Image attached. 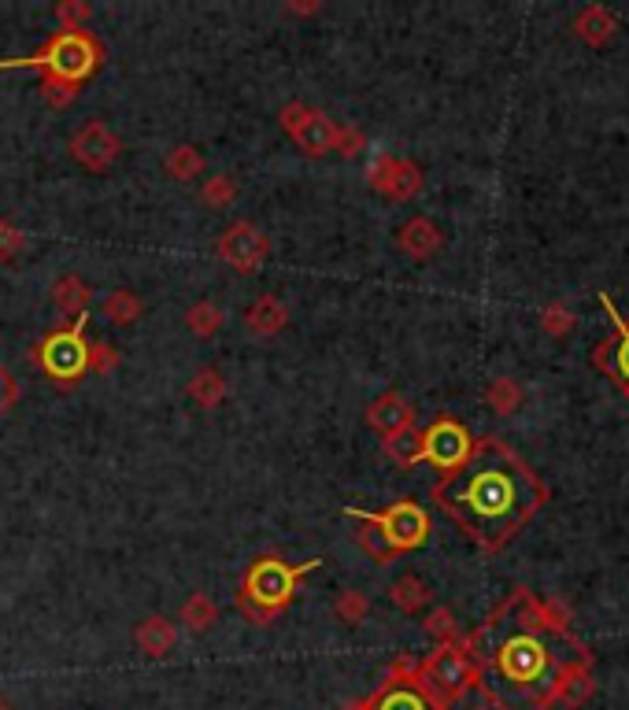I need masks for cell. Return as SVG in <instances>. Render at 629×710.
<instances>
[{
  "mask_svg": "<svg viewBox=\"0 0 629 710\" xmlns=\"http://www.w3.org/2000/svg\"><path fill=\"white\" fill-rule=\"evenodd\" d=\"M366 422H371L382 437H393L415 426V407L404 400L400 393H382L371 407H366Z\"/></svg>",
  "mask_w": 629,
  "mask_h": 710,
  "instance_id": "14",
  "label": "cell"
},
{
  "mask_svg": "<svg viewBox=\"0 0 629 710\" xmlns=\"http://www.w3.org/2000/svg\"><path fill=\"white\" fill-rule=\"evenodd\" d=\"M540 323H545V329L548 334H556V337H563V334H570V326H574V315H570L567 307H548L545 311V318H540Z\"/></svg>",
  "mask_w": 629,
  "mask_h": 710,
  "instance_id": "37",
  "label": "cell"
},
{
  "mask_svg": "<svg viewBox=\"0 0 629 710\" xmlns=\"http://www.w3.org/2000/svg\"><path fill=\"white\" fill-rule=\"evenodd\" d=\"M119 152H123L119 133H115L112 126H108V123H101V119L85 123L82 130L71 138V155L82 163L85 171H96V174L108 171L112 163L119 160Z\"/></svg>",
  "mask_w": 629,
  "mask_h": 710,
  "instance_id": "13",
  "label": "cell"
},
{
  "mask_svg": "<svg viewBox=\"0 0 629 710\" xmlns=\"http://www.w3.org/2000/svg\"><path fill=\"white\" fill-rule=\"evenodd\" d=\"M419 677L441 703H452V699H463L478 685V663L470 659L467 644L456 640V644H441L426 663H419Z\"/></svg>",
  "mask_w": 629,
  "mask_h": 710,
  "instance_id": "6",
  "label": "cell"
},
{
  "mask_svg": "<svg viewBox=\"0 0 629 710\" xmlns=\"http://www.w3.org/2000/svg\"><path fill=\"white\" fill-rule=\"evenodd\" d=\"M396 245H400L404 256H411V259H430L433 252L441 248V230L426 216H419V219L404 222L400 233H396Z\"/></svg>",
  "mask_w": 629,
  "mask_h": 710,
  "instance_id": "16",
  "label": "cell"
},
{
  "mask_svg": "<svg viewBox=\"0 0 629 710\" xmlns=\"http://www.w3.org/2000/svg\"><path fill=\"white\" fill-rule=\"evenodd\" d=\"M348 710H352V707H348Z\"/></svg>",
  "mask_w": 629,
  "mask_h": 710,
  "instance_id": "44",
  "label": "cell"
},
{
  "mask_svg": "<svg viewBox=\"0 0 629 710\" xmlns=\"http://www.w3.org/2000/svg\"><path fill=\"white\" fill-rule=\"evenodd\" d=\"M318 562H323V559L289 567V562H282L278 556L256 559L245 570L241 585H237V610L252 621V626H267V621H275L289 607V603H293L300 578L318 570Z\"/></svg>",
  "mask_w": 629,
  "mask_h": 710,
  "instance_id": "3",
  "label": "cell"
},
{
  "mask_svg": "<svg viewBox=\"0 0 629 710\" xmlns=\"http://www.w3.org/2000/svg\"><path fill=\"white\" fill-rule=\"evenodd\" d=\"M522 404V385H515L511 377H500V382L489 385V407L497 415H515Z\"/></svg>",
  "mask_w": 629,
  "mask_h": 710,
  "instance_id": "30",
  "label": "cell"
},
{
  "mask_svg": "<svg viewBox=\"0 0 629 710\" xmlns=\"http://www.w3.org/2000/svg\"><path fill=\"white\" fill-rule=\"evenodd\" d=\"M15 400H19V385H15V377L8 374L4 366H0V415H4Z\"/></svg>",
  "mask_w": 629,
  "mask_h": 710,
  "instance_id": "39",
  "label": "cell"
},
{
  "mask_svg": "<svg viewBox=\"0 0 629 710\" xmlns=\"http://www.w3.org/2000/svg\"><path fill=\"white\" fill-rule=\"evenodd\" d=\"M56 19L63 23L67 34H85V26H90V19H93V8L85 4V0H60V4H56Z\"/></svg>",
  "mask_w": 629,
  "mask_h": 710,
  "instance_id": "31",
  "label": "cell"
},
{
  "mask_svg": "<svg viewBox=\"0 0 629 710\" xmlns=\"http://www.w3.org/2000/svg\"><path fill=\"white\" fill-rule=\"evenodd\" d=\"M366 182L389 200H411L422 189V171L411 160H400V155L374 152L371 163H366Z\"/></svg>",
  "mask_w": 629,
  "mask_h": 710,
  "instance_id": "12",
  "label": "cell"
},
{
  "mask_svg": "<svg viewBox=\"0 0 629 710\" xmlns=\"http://www.w3.org/2000/svg\"><path fill=\"white\" fill-rule=\"evenodd\" d=\"M216 252L226 267L237 270V275H256V270L264 267V259L270 256V237L256 226V222L241 219L234 226L222 230Z\"/></svg>",
  "mask_w": 629,
  "mask_h": 710,
  "instance_id": "10",
  "label": "cell"
},
{
  "mask_svg": "<svg viewBox=\"0 0 629 710\" xmlns=\"http://www.w3.org/2000/svg\"><path fill=\"white\" fill-rule=\"evenodd\" d=\"M37 366L53 377V382H79L90 371V340H85V315L74 318L67 329H53L42 345H37Z\"/></svg>",
  "mask_w": 629,
  "mask_h": 710,
  "instance_id": "8",
  "label": "cell"
},
{
  "mask_svg": "<svg viewBox=\"0 0 629 710\" xmlns=\"http://www.w3.org/2000/svg\"><path fill=\"white\" fill-rule=\"evenodd\" d=\"M245 326L252 329L256 337H275V334H282V329L289 326V307H286V300L282 296H259L256 304H252L245 311Z\"/></svg>",
  "mask_w": 629,
  "mask_h": 710,
  "instance_id": "17",
  "label": "cell"
},
{
  "mask_svg": "<svg viewBox=\"0 0 629 710\" xmlns=\"http://www.w3.org/2000/svg\"><path fill=\"white\" fill-rule=\"evenodd\" d=\"M90 286L79 278V275H63L60 281L53 286V304L56 311L67 318V315H85V304H90Z\"/></svg>",
  "mask_w": 629,
  "mask_h": 710,
  "instance_id": "21",
  "label": "cell"
},
{
  "mask_svg": "<svg viewBox=\"0 0 629 710\" xmlns=\"http://www.w3.org/2000/svg\"><path fill=\"white\" fill-rule=\"evenodd\" d=\"M141 296L138 293H126V289H119V293H112L108 300H104V315L112 318L115 326H133L141 318Z\"/></svg>",
  "mask_w": 629,
  "mask_h": 710,
  "instance_id": "27",
  "label": "cell"
},
{
  "mask_svg": "<svg viewBox=\"0 0 629 710\" xmlns=\"http://www.w3.org/2000/svg\"><path fill=\"white\" fill-rule=\"evenodd\" d=\"M237 197V182L230 178V174H211L205 182V189H200V200L208 203V208H230Z\"/></svg>",
  "mask_w": 629,
  "mask_h": 710,
  "instance_id": "29",
  "label": "cell"
},
{
  "mask_svg": "<svg viewBox=\"0 0 629 710\" xmlns=\"http://www.w3.org/2000/svg\"><path fill=\"white\" fill-rule=\"evenodd\" d=\"M119 363H123V356L115 352L108 340H96V345H90V371L93 374H112Z\"/></svg>",
  "mask_w": 629,
  "mask_h": 710,
  "instance_id": "35",
  "label": "cell"
},
{
  "mask_svg": "<svg viewBox=\"0 0 629 710\" xmlns=\"http://www.w3.org/2000/svg\"><path fill=\"white\" fill-rule=\"evenodd\" d=\"M352 710H449V703H441L430 688L422 685L419 666L411 659H400L389 677L374 688L371 696L352 703Z\"/></svg>",
  "mask_w": 629,
  "mask_h": 710,
  "instance_id": "7",
  "label": "cell"
},
{
  "mask_svg": "<svg viewBox=\"0 0 629 710\" xmlns=\"http://www.w3.org/2000/svg\"><path fill=\"white\" fill-rule=\"evenodd\" d=\"M426 633L430 637H438L441 644H456V615H452L449 607H433L430 610V618H426Z\"/></svg>",
  "mask_w": 629,
  "mask_h": 710,
  "instance_id": "33",
  "label": "cell"
},
{
  "mask_svg": "<svg viewBox=\"0 0 629 710\" xmlns=\"http://www.w3.org/2000/svg\"><path fill=\"white\" fill-rule=\"evenodd\" d=\"M470 452H474V441L467 426H459L456 418H438L422 433V459L438 466L441 474H456L470 459Z\"/></svg>",
  "mask_w": 629,
  "mask_h": 710,
  "instance_id": "11",
  "label": "cell"
},
{
  "mask_svg": "<svg viewBox=\"0 0 629 710\" xmlns=\"http://www.w3.org/2000/svg\"><path fill=\"white\" fill-rule=\"evenodd\" d=\"M385 455H389L393 463H400V466H411V463H419L422 459V433L415 430H400V433H393V437H385Z\"/></svg>",
  "mask_w": 629,
  "mask_h": 710,
  "instance_id": "25",
  "label": "cell"
},
{
  "mask_svg": "<svg viewBox=\"0 0 629 710\" xmlns=\"http://www.w3.org/2000/svg\"><path fill=\"white\" fill-rule=\"evenodd\" d=\"M348 519H356L363 525L356 533V540L363 544V551L374 562H389L400 551H415L422 548L426 537H430V519L415 500H396L385 511H345Z\"/></svg>",
  "mask_w": 629,
  "mask_h": 710,
  "instance_id": "4",
  "label": "cell"
},
{
  "mask_svg": "<svg viewBox=\"0 0 629 710\" xmlns=\"http://www.w3.org/2000/svg\"><path fill=\"white\" fill-rule=\"evenodd\" d=\"M0 710H12V703H8V699H4V696H0Z\"/></svg>",
  "mask_w": 629,
  "mask_h": 710,
  "instance_id": "42",
  "label": "cell"
},
{
  "mask_svg": "<svg viewBox=\"0 0 629 710\" xmlns=\"http://www.w3.org/2000/svg\"><path fill=\"white\" fill-rule=\"evenodd\" d=\"M467 651L474 663L492 666L500 688H511V692H522V696L534 692V688H548L551 692V655L534 629H519V633L503 637L497 644L470 637Z\"/></svg>",
  "mask_w": 629,
  "mask_h": 710,
  "instance_id": "2",
  "label": "cell"
},
{
  "mask_svg": "<svg viewBox=\"0 0 629 710\" xmlns=\"http://www.w3.org/2000/svg\"><path fill=\"white\" fill-rule=\"evenodd\" d=\"M163 167H167V174L174 182H189V178H197V174L205 171V155H200V149H193V144H178V149L167 152Z\"/></svg>",
  "mask_w": 629,
  "mask_h": 710,
  "instance_id": "26",
  "label": "cell"
},
{
  "mask_svg": "<svg viewBox=\"0 0 629 710\" xmlns=\"http://www.w3.org/2000/svg\"><path fill=\"white\" fill-rule=\"evenodd\" d=\"M389 600L404 610V615H419L426 603H430V589H426L422 581L415 578V573H404L400 581H393Z\"/></svg>",
  "mask_w": 629,
  "mask_h": 710,
  "instance_id": "23",
  "label": "cell"
},
{
  "mask_svg": "<svg viewBox=\"0 0 629 710\" xmlns=\"http://www.w3.org/2000/svg\"><path fill=\"white\" fill-rule=\"evenodd\" d=\"M604 307L611 311V318H615V326H618V348H615V366H618V374L626 377V385H629V326L622 323V318H618V311L611 307V300L604 296Z\"/></svg>",
  "mask_w": 629,
  "mask_h": 710,
  "instance_id": "36",
  "label": "cell"
},
{
  "mask_svg": "<svg viewBox=\"0 0 629 710\" xmlns=\"http://www.w3.org/2000/svg\"><path fill=\"white\" fill-rule=\"evenodd\" d=\"M133 644H138L141 655L163 659V655H171L174 644H178V629H174V621H167L163 615H149L138 621V629H133Z\"/></svg>",
  "mask_w": 629,
  "mask_h": 710,
  "instance_id": "15",
  "label": "cell"
},
{
  "mask_svg": "<svg viewBox=\"0 0 629 710\" xmlns=\"http://www.w3.org/2000/svg\"><path fill=\"white\" fill-rule=\"evenodd\" d=\"M186 393L197 407L211 411V407H219L222 400H226V377H222L216 366H200V371L189 377Z\"/></svg>",
  "mask_w": 629,
  "mask_h": 710,
  "instance_id": "19",
  "label": "cell"
},
{
  "mask_svg": "<svg viewBox=\"0 0 629 710\" xmlns=\"http://www.w3.org/2000/svg\"><path fill=\"white\" fill-rule=\"evenodd\" d=\"M463 710H497V703H492V696L486 692L481 699H470V703H463Z\"/></svg>",
  "mask_w": 629,
  "mask_h": 710,
  "instance_id": "40",
  "label": "cell"
},
{
  "mask_svg": "<svg viewBox=\"0 0 629 710\" xmlns=\"http://www.w3.org/2000/svg\"><path fill=\"white\" fill-rule=\"evenodd\" d=\"M626 393H629V385H626Z\"/></svg>",
  "mask_w": 629,
  "mask_h": 710,
  "instance_id": "43",
  "label": "cell"
},
{
  "mask_svg": "<svg viewBox=\"0 0 629 710\" xmlns=\"http://www.w3.org/2000/svg\"><path fill=\"white\" fill-rule=\"evenodd\" d=\"M363 149V133L356 126H341V138H337V152L341 155H360Z\"/></svg>",
  "mask_w": 629,
  "mask_h": 710,
  "instance_id": "38",
  "label": "cell"
},
{
  "mask_svg": "<svg viewBox=\"0 0 629 710\" xmlns=\"http://www.w3.org/2000/svg\"><path fill=\"white\" fill-rule=\"evenodd\" d=\"M334 615L341 618L345 626H360V621H366V615H371V600H366L360 589H345L334 603Z\"/></svg>",
  "mask_w": 629,
  "mask_h": 710,
  "instance_id": "28",
  "label": "cell"
},
{
  "mask_svg": "<svg viewBox=\"0 0 629 710\" xmlns=\"http://www.w3.org/2000/svg\"><path fill=\"white\" fill-rule=\"evenodd\" d=\"M318 8H323V4H318V0H312V4H289V12H293V15H315Z\"/></svg>",
  "mask_w": 629,
  "mask_h": 710,
  "instance_id": "41",
  "label": "cell"
},
{
  "mask_svg": "<svg viewBox=\"0 0 629 710\" xmlns=\"http://www.w3.org/2000/svg\"><path fill=\"white\" fill-rule=\"evenodd\" d=\"M222 323H226V311L219 304H211V300H197V304L186 311V326H189V334H197V337H216Z\"/></svg>",
  "mask_w": 629,
  "mask_h": 710,
  "instance_id": "24",
  "label": "cell"
},
{
  "mask_svg": "<svg viewBox=\"0 0 629 710\" xmlns=\"http://www.w3.org/2000/svg\"><path fill=\"white\" fill-rule=\"evenodd\" d=\"M282 130L296 141V149L304 155H326L337 152V138H341V126H337L326 112H315L307 104H286L278 112Z\"/></svg>",
  "mask_w": 629,
  "mask_h": 710,
  "instance_id": "9",
  "label": "cell"
},
{
  "mask_svg": "<svg viewBox=\"0 0 629 710\" xmlns=\"http://www.w3.org/2000/svg\"><path fill=\"white\" fill-rule=\"evenodd\" d=\"M551 699H563L567 707H582L589 696H593V677H589L585 666H563L559 674H551Z\"/></svg>",
  "mask_w": 629,
  "mask_h": 710,
  "instance_id": "18",
  "label": "cell"
},
{
  "mask_svg": "<svg viewBox=\"0 0 629 710\" xmlns=\"http://www.w3.org/2000/svg\"><path fill=\"white\" fill-rule=\"evenodd\" d=\"M178 618L189 633H205V629H211L219 621V607H216V600L205 596V592H193V596L182 603Z\"/></svg>",
  "mask_w": 629,
  "mask_h": 710,
  "instance_id": "22",
  "label": "cell"
},
{
  "mask_svg": "<svg viewBox=\"0 0 629 710\" xmlns=\"http://www.w3.org/2000/svg\"><path fill=\"white\" fill-rule=\"evenodd\" d=\"M23 248H26V233L19 230L15 222L0 219V263H12Z\"/></svg>",
  "mask_w": 629,
  "mask_h": 710,
  "instance_id": "34",
  "label": "cell"
},
{
  "mask_svg": "<svg viewBox=\"0 0 629 710\" xmlns=\"http://www.w3.org/2000/svg\"><path fill=\"white\" fill-rule=\"evenodd\" d=\"M104 60V45L85 34H53L42 45V53L23 56V60H0V71H42V78H56L67 85H82Z\"/></svg>",
  "mask_w": 629,
  "mask_h": 710,
  "instance_id": "5",
  "label": "cell"
},
{
  "mask_svg": "<svg viewBox=\"0 0 629 710\" xmlns=\"http://www.w3.org/2000/svg\"><path fill=\"white\" fill-rule=\"evenodd\" d=\"M618 31V19L607 12V8H585L582 15L574 19V34L589 45H607Z\"/></svg>",
  "mask_w": 629,
  "mask_h": 710,
  "instance_id": "20",
  "label": "cell"
},
{
  "mask_svg": "<svg viewBox=\"0 0 629 710\" xmlns=\"http://www.w3.org/2000/svg\"><path fill=\"white\" fill-rule=\"evenodd\" d=\"M42 96L53 112H63L79 101V85H67V82H56V78H42Z\"/></svg>",
  "mask_w": 629,
  "mask_h": 710,
  "instance_id": "32",
  "label": "cell"
},
{
  "mask_svg": "<svg viewBox=\"0 0 629 710\" xmlns=\"http://www.w3.org/2000/svg\"><path fill=\"white\" fill-rule=\"evenodd\" d=\"M438 508L486 548H500L540 503V485L500 441L474 444L456 474L433 485Z\"/></svg>",
  "mask_w": 629,
  "mask_h": 710,
  "instance_id": "1",
  "label": "cell"
}]
</instances>
